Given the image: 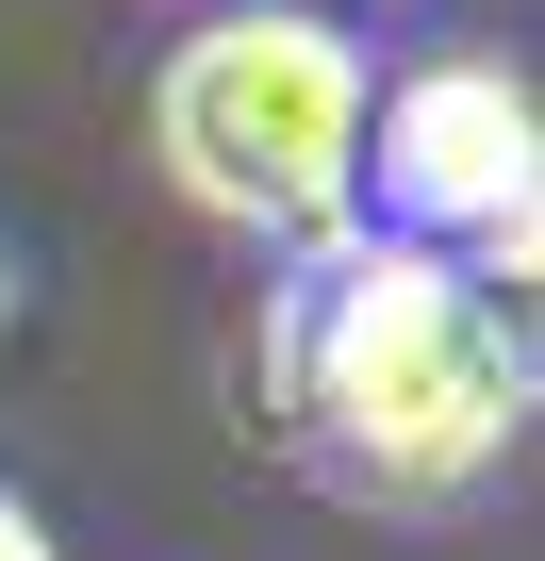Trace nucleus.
<instances>
[{
    "label": "nucleus",
    "instance_id": "nucleus-1",
    "mask_svg": "<svg viewBox=\"0 0 545 561\" xmlns=\"http://www.w3.org/2000/svg\"><path fill=\"white\" fill-rule=\"evenodd\" d=\"M529 331L463 264L397 231H331L264 280V430L348 512H479L529 446Z\"/></svg>",
    "mask_w": 545,
    "mask_h": 561
},
{
    "label": "nucleus",
    "instance_id": "nucleus-2",
    "mask_svg": "<svg viewBox=\"0 0 545 561\" xmlns=\"http://www.w3.org/2000/svg\"><path fill=\"white\" fill-rule=\"evenodd\" d=\"M364 34L315 18V0H231V18H198L166 67H149V165L198 231L298 264L348 231V182H364Z\"/></svg>",
    "mask_w": 545,
    "mask_h": 561
},
{
    "label": "nucleus",
    "instance_id": "nucleus-3",
    "mask_svg": "<svg viewBox=\"0 0 545 561\" xmlns=\"http://www.w3.org/2000/svg\"><path fill=\"white\" fill-rule=\"evenodd\" d=\"M364 231L463 264L479 298H512V280L545 264V100L512 50H430L364 100V182H348Z\"/></svg>",
    "mask_w": 545,
    "mask_h": 561
},
{
    "label": "nucleus",
    "instance_id": "nucleus-4",
    "mask_svg": "<svg viewBox=\"0 0 545 561\" xmlns=\"http://www.w3.org/2000/svg\"><path fill=\"white\" fill-rule=\"evenodd\" d=\"M0 561H67V545H50V512H34V495H0Z\"/></svg>",
    "mask_w": 545,
    "mask_h": 561
},
{
    "label": "nucleus",
    "instance_id": "nucleus-5",
    "mask_svg": "<svg viewBox=\"0 0 545 561\" xmlns=\"http://www.w3.org/2000/svg\"><path fill=\"white\" fill-rule=\"evenodd\" d=\"M0 331H18V248H0Z\"/></svg>",
    "mask_w": 545,
    "mask_h": 561
}]
</instances>
